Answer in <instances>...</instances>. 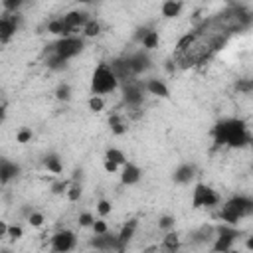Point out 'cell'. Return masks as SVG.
Segmentation results:
<instances>
[{"label": "cell", "mask_w": 253, "mask_h": 253, "mask_svg": "<svg viewBox=\"0 0 253 253\" xmlns=\"http://www.w3.org/2000/svg\"><path fill=\"white\" fill-rule=\"evenodd\" d=\"M211 138L215 146H227V148H243L249 146L251 132L247 128V123L237 117H223L219 119L211 128Z\"/></svg>", "instance_id": "1"}, {"label": "cell", "mask_w": 253, "mask_h": 253, "mask_svg": "<svg viewBox=\"0 0 253 253\" xmlns=\"http://www.w3.org/2000/svg\"><path fill=\"white\" fill-rule=\"evenodd\" d=\"M253 215V196L235 194L219 206V219L231 225H237L241 219Z\"/></svg>", "instance_id": "2"}, {"label": "cell", "mask_w": 253, "mask_h": 253, "mask_svg": "<svg viewBox=\"0 0 253 253\" xmlns=\"http://www.w3.org/2000/svg\"><path fill=\"white\" fill-rule=\"evenodd\" d=\"M121 81L119 77L115 75L111 63L107 61H101L93 73H91V81H89V89H91V95H111L119 89Z\"/></svg>", "instance_id": "3"}, {"label": "cell", "mask_w": 253, "mask_h": 253, "mask_svg": "<svg viewBox=\"0 0 253 253\" xmlns=\"http://www.w3.org/2000/svg\"><path fill=\"white\" fill-rule=\"evenodd\" d=\"M85 49V38L79 36V34H71V36H63V38H57L49 47H47V53L63 59V61H69L73 57H77L79 53H83Z\"/></svg>", "instance_id": "4"}, {"label": "cell", "mask_w": 253, "mask_h": 253, "mask_svg": "<svg viewBox=\"0 0 253 253\" xmlns=\"http://www.w3.org/2000/svg\"><path fill=\"white\" fill-rule=\"evenodd\" d=\"M239 235H241V231L237 229V225L221 221L215 225V237H213L211 249L213 251H229V249H233V243L237 241Z\"/></svg>", "instance_id": "5"}, {"label": "cell", "mask_w": 253, "mask_h": 253, "mask_svg": "<svg viewBox=\"0 0 253 253\" xmlns=\"http://www.w3.org/2000/svg\"><path fill=\"white\" fill-rule=\"evenodd\" d=\"M221 204V196L204 182H198L192 190V208L200 210V208H215Z\"/></svg>", "instance_id": "6"}, {"label": "cell", "mask_w": 253, "mask_h": 253, "mask_svg": "<svg viewBox=\"0 0 253 253\" xmlns=\"http://www.w3.org/2000/svg\"><path fill=\"white\" fill-rule=\"evenodd\" d=\"M144 93H146V89H144L142 79L134 77L130 81H125L123 83V103H125V107L136 111L144 101Z\"/></svg>", "instance_id": "7"}, {"label": "cell", "mask_w": 253, "mask_h": 253, "mask_svg": "<svg viewBox=\"0 0 253 253\" xmlns=\"http://www.w3.org/2000/svg\"><path fill=\"white\" fill-rule=\"evenodd\" d=\"M20 26H22V14L20 12H4L0 18V42L8 43L16 36V32L20 30Z\"/></svg>", "instance_id": "8"}, {"label": "cell", "mask_w": 253, "mask_h": 253, "mask_svg": "<svg viewBox=\"0 0 253 253\" xmlns=\"http://www.w3.org/2000/svg\"><path fill=\"white\" fill-rule=\"evenodd\" d=\"M49 247L57 253H67V251H73L77 247V235L75 231L71 229H57L51 239H49Z\"/></svg>", "instance_id": "9"}, {"label": "cell", "mask_w": 253, "mask_h": 253, "mask_svg": "<svg viewBox=\"0 0 253 253\" xmlns=\"http://www.w3.org/2000/svg\"><path fill=\"white\" fill-rule=\"evenodd\" d=\"M126 57H128L130 67H132V71H134V75H136V77L152 69V57H150L148 49H144V47H140V49H136V51L126 53Z\"/></svg>", "instance_id": "10"}, {"label": "cell", "mask_w": 253, "mask_h": 253, "mask_svg": "<svg viewBox=\"0 0 253 253\" xmlns=\"http://www.w3.org/2000/svg\"><path fill=\"white\" fill-rule=\"evenodd\" d=\"M61 18H63L67 30H69L71 34H77V30H83V26L91 20V14H89L87 10H79V8H75V10L65 12Z\"/></svg>", "instance_id": "11"}, {"label": "cell", "mask_w": 253, "mask_h": 253, "mask_svg": "<svg viewBox=\"0 0 253 253\" xmlns=\"http://www.w3.org/2000/svg\"><path fill=\"white\" fill-rule=\"evenodd\" d=\"M109 63H111V67H113V71H115V75L119 77V81H121V83L130 81V79H134V77H136V75H134V71H132V67H130V61H128L126 53H125V55H121V57L111 59Z\"/></svg>", "instance_id": "12"}, {"label": "cell", "mask_w": 253, "mask_h": 253, "mask_svg": "<svg viewBox=\"0 0 253 253\" xmlns=\"http://www.w3.org/2000/svg\"><path fill=\"white\" fill-rule=\"evenodd\" d=\"M91 247H95V249H99V251H111V249L123 251L117 233H109V231H107V233H101V235H95V233H93Z\"/></svg>", "instance_id": "13"}, {"label": "cell", "mask_w": 253, "mask_h": 253, "mask_svg": "<svg viewBox=\"0 0 253 253\" xmlns=\"http://www.w3.org/2000/svg\"><path fill=\"white\" fill-rule=\"evenodd\" d=\"M196 174H198V168H196L194 162H182L172 172V180H174V184L184 186V184H190L196 178Z\"/></svg>", "instance_id": "14"}, {"label": "cell", "mask_w": 253, "mask_h": 253, "mask_svg": "<svg viewBox=\"0 0 253 253\" xmlns=\"http://www.w3.org/2000/svg\"><path fill=\"white\" fill-rule=\"evenodd\" d=\"M119 176H121V184H123V186H134V184L140 182L142 170H140V166H136L134 162H126V164L121 166Z\"/></svg>", "instance_id": "15"}, {"label": "cell", "mask_w": 253, "mask_h": 253, "mask_svg": "<svg viewBox=\"0 0 253 253\" xmlns=\"http://www.w3.org/2000/svg\"><path fill=\"white\" fill-rule=\"evenodd\" d=\"M142 81H144V89H146L148 95L160 97V99H168L170 97V89H168L164 79H160V77H146Z\"/></svg>", "instance_id": "16"}, {"label": "cell", "mask_w": 253, "mask_h": 253, "mask_svg": "<svg viewBox=\"0 0 253 253\" xmlns=\"http://www.w3.org/2000/svg\"><path fill=\"white\" fill-rule=\"evenodd\" d=\"M20 172H22V168H20L18 162H14L10 158H2L0 160V184L2 186H8L14 178L20 176Z\"/></svg>", "instance_id": "17"}, {"label": "cell", "mask_w": 253, "mask_h": 253, "mask_svg": "<svg viewBox=\"0 0 253 253\" xmlns=\"http://www.w3.org/2000/svg\"><path fill=\"white\" fill-rule=\"evenodd\" d=\"M182 8H184L182 0H164L162 6H160V14L166 20H174V18H178L182 14Z\"/></svg>", "instance_id": "18"}, {"label": "cell", "mask_w": 253, "mask_h": 253, "mask_svg": "<svg viewBox=\"0 0 253 253\" xmlns=\"http://www.w3.org/2000/svg\"><path fill=\"white\" fill-rule=\"evenodd\" d=\"M136 227H138V223H136V219H128L123 227H121V231L117 233V237H119V243H121V249H125L126 245H128V241L134 237V231H136Z\"/></svg>", "instance_id": "19"}, {"label": "cell", "mask_w": 253, "mask_h": 253, "mask_svg": "<svg viewBox=\"0 0 253 253\" xmlns=\"http://www.w3.org/2000/svg\"><path fill=\"white\" fill-rule=\"evenodd\" d=\"M47 32H49L51 36H57V38L71 36V32L67 30V26H65V22H63L61 16H59V18H53V20L47 22Z\"/></svg>", "instance_id": "20"}, {"label": "cell", "mask_w": 253, "mask_h": 253, "mask_svg": "<svg viewBox=\"0 0 253 253\" xmlns=\"http://www.w3.org/2000/svg\"><path fill=\"white\" fill-rule=\"evenodd\" d=\"M43 166H45V170L51 172V174H61V172H63V162H61L59 154H55V152L45 154V158H43Z\"/></svg>", "instance_id": "21"}, {"label": "cell", "mask_w": 253, "mask_h": 253, "mask_svg": "<svg viewBox=\"0 0 253 253\" xmlns=\"http://www.w3.org/2000/svg\"><path fill=\"white\" fill-rule=\"evenodd\" d=\"M109 126H111V132L117 134V136L126 134V123L123 121L121 115H111L109 117Z\"/></svg>", "instance_id": "22"}, {"label": "cell", "mask_w": 253, "mask_h": 253, "mask_svg": "<svg viewBox=\"0 0 253 253\" xmlns=\"http://www.w3.org/2000/svg\"><path fill=\"white\" fill-rule=\"evenodd\" d=\"M162 249H166V251H176V249H180V235L176 233V229L166 231V235H164V239H162Z\"/></svg>", "instance_id": "23"}, {"label": "cell", "mask_w": 253, "mask_h": 253, "mask_svg": "<svg viewBox=\"0 0 253 253\" xmlns=\"http://www.w3.org/2000/svg\"><path fill=\"white\" fill-rule=\"evenodd\" d=\"M213 237H215V227H211V225H202V227L194 233V241H198V243L213 241Z\"/></svg>", "instance_id": "24"}, {"label": "cell", "mask_w": 253, "mask_h": 253, "mask_svg": "<svg viewBox=\"0 0 253 253\" xmlns=\"http://www.w3.org/2000/svg\"><path fill=\"white\" fill-rule=\"evenodd\" d=\"M105 158H109V160L117 162L119 166H123V164H126V162H128V160H126V154H125L121 148H117V146H109V148L105 150Z\"/></svg>", "instance_id": "25"}, {"label": "cell", "mask_w": 253, "mask_h": 253, "mask_svg": "<svg viewBox=\"0 0 253 253\" xmlns=\"http://www.w3.org/2000/svg\"><path fill=\"white\" fill-rule=\"evenodd\" d=\"M99 34H101V24H99L95 18H91V20L83 26V32H81L83 38H97Z\"/></svg>", "instance_id": "26"}, {"label": "cell", "mask_w": 253, "mask_h": 253, "mask_svg": "<svg viewBox=\"0 0 253 253\" xmlns=\"http://www.w3.org/2000/svg\"><path fill=\"white\" fill-rule=\"evenodd\" d=\"M55 99L57 101H63V103H67V101H71V95H73V89H71V85L69 83H59L57 87H55Z\"/></svg>", "instance_id": "27"}, {"label": "cell", "mask_w": 253, "mask_h": 253, "mask_svg": "<svg viewBox=\"0 0 253 253\" xmlns=\"http://www.w3.org/2000/svg\"><path fill=\"white\" fill-rule=\"evenodd\" d=\"M158 40H160V38H158V32H156V30H148V34H146V36L142 38V42H140V47H144V49L150 51V49H154V47L158 45Z\"/></svg>", "instance_id": "28"}, {"label": "cell", "mask_w": 253, "mask_h": 253, "mask_svg": "<svg viewBox=\"0 0 253 253\" xmlns=\"http://www.w3.org/2000/svg\"><path fill=\"white\" fill-rule=\"evenodd\" d=\"M81 194H83L81 184H79V182H75V180H73V182H69V188H67V192H65L67 200H69V202H79Z\"/></svg>", "instance_id": "29"}, {"label": "cell", "mask_w": 253, "mask_h": 253, "mask_svg": "<svg viewBox=\"0 0 253 253\" xmlns=\"http://www.w3.org/2000/svg\"><path fill=\"white\" fill-rule=\"evenodd\" d=\"M174 227H176V217H174V215L164 213V215L158 217V229H162L164 233H166V231H172Z\"/></svg>", "instance_id": "30"}, {"label": "cell", "mask_w": 253, "mask_h": 253, "mask_svg": "<svg viewBox=\"0 0 253 253\" xmlns=\"http://www.w3.org/2000/svg\"><path fill=\"white\" fill-rule=\"evenodd\" d=\"M87 107H89V111H93V113H101V111L105 109V99H103V95H91L89 101H87Z\"/></svg>", "instance_id": "31"}, {"label": "cell", "mask_w": 253, "mask_h": 253, "mask_svg": "<svg viewBox=\"0 0 253 253\" xmlns=\"http://www.w3.org/2000/svg\"><path fill=\"white\" fill-rule=\"evenodd\" d=\"M26 219H28V223H30L32 227H42V225H43V221H45V215H43L42 211L32 210V213H30Z\"/></svg>", "instance_id": "32"}, {"label": "cell", "mask_w": 253, "mask_h": 253, "mask_svg": "<svg viewBox=\"0 0 253 253\" xmlns=\"http://www.w3.org/2000/svg\"><path fill=\"white\" fill-rule=\"evenodd\" d=\"M30 0H2L4 12H20V8Z\"/></svg>", "instance_id": "33"}, {"label": "cell", "mask_w": 253, "mask_h": 253, "mask_svg": "<svg viewBox=\"0 0 253 253\" xmlns=\"http://www.w3.org/2000/svg\"><path fill=\"white\" fill-rule=\"evenodd\" d=\"M32 136H34L32 128H28V126H22V128L16 132V142H20V144H26V142H30V140H32Z\"/></svg>", "instance_id": "34"}, {"label": "cell", "mask_w": 253, "mask_h": 253, "mask_svg": "<svg viewBox=\"0 0 253 253\" xmlns=\"http://www.w3.org/2000/svg\"><path fill=\"white\" fill-rule=\"evenodd\" d=\"M77 223H79V227H91L95 223V215L91 211H81L77 217Z\"/></svg>", "instance_id": "35"}, {"label": "cell", "mask_w": 253, "mask_h": 253, "mask_svg": "<svg viewBox=\"0 0 253 253\" xmlns=\"http://www.w3.org/2000/svg\"><path fill=\"white\" fill-rule=\"evenodd\" d=\"M111 211H113V206H111V202H109V200H105V198H103V200H99V202H97V213H99L101 217H107Z\"/></svg>", "instance_id": "36"}, {"label": "cell", "mask_w": 253, "mask_h": 253, "mask_svg": "<svg viewBox=\"0 0 253 253\" xmlns=\"http://www.w3.org/2000/svg\"><path fill=\"white\" fill-rule=\"evenodd\" d=\"M22 235H24V229H22V225H18V223H10V225H8L6 237H10V239H20Z\"/></svg>", "instance_id": "37"}, {"label": "cell", "mask_w": 253, "mask_h": 253, "mask_svg": "<svg viewBox=\"0 0 253 253\" xmlns=\"http://www.w3.org/2000/svg\"><path fill=\"white\" fill-rule=\"evenodd\" d=\"M91 229H93L95 235H101V233H107V231H109V225H107V221L101 217V219H95V223L91 225Z\"/></svg>", "instance_id": "38"}, {"label": "cell", "mask_w": 253, "mask_h": 253, "mask_svg": "<svg viewBox=\"0 0 253 253\" xmlns=\"http://www.w3.org/2000/svg\"><path fill=\"white\" fill-rule=\"evenodd\" d=\"M103 168H105V172H107V174H117V172L121 170V166H119L117 162L109 160V158H103Z\"/></svg>", "instance_id": "39"}, {"label": "cell", "mask_w": 253, "mask_h": 253, "mask_svg": "<svg viewBox=\"0 0 253 253\" xmlns=\"http://www.w3.org/2000/svg\"><path fill=\"white\" fill-rule=\"evenodd\" d=\"M67 188H69V182H65V180H57V182L51 184V192L53 194H65Z\"/></svg>", "instance_id": "40"}, {"label": "cell", "mask_w": 253, "mask_h": 253, "mask_svg": "<svg viewBox=\"0 0 253 253\" xmlns=\"http://www.w3.org/2000/svg\"><path fill=\"white\" fill-rule=\"evenodd\" d=\"M148 30H150V28H146V26H142V28H136V30H134V36H132V40H134L136 43H140V42H142V38L148 34Z\"/></svg>", "instance_id": "41"}, {"label": "cell", "mask_w": 253, "mask_h": 253, "mask_svg": "<svg viewBox=\"0 0 253 253\" xmlns=\"http://www.w3.org/2000/svg\"><path fill=\"white\" fill-rule=\"evenodd\" d=\"M245 249H249V251H253V233L249 235V237H245Z\"/></svg>", "instance_id": "42"}, {"label": "cell", "mask_w": 253, "mask_h": 253, "mask_svg": "<svg viewBox=\"0 0 253 253\" xmlns=\"http://www.w3.org/2000/svg\"><path fill=\"white\" fill-rule=\"evenodd\" d=\"M77 2H79V4H85V6H87V4H93L95 0H77Z\"/></svg>", "instance_id": "43"}, {"label": "cell", "mask_w": 253, "mask_h": 253, "mask_svg": "<svg viewBox=\"0 0 253 253\" xmlns=\"http://www.w3.org/2000/svg\"><path fill=\"white\" fill-rule=\"evenodd\" d=\"M249 146H251V150H253V132H251V138H249Z\"/></svg>", "instance_id": "44"}]
</instances>
